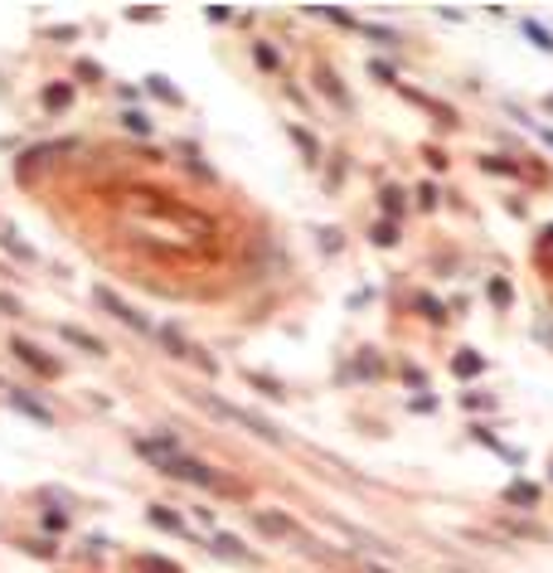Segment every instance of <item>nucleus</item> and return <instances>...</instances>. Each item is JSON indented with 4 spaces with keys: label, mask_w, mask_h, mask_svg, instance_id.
<instances>
[{
    "label": "nucleus",
    "mask_w": 553,
    "mask_h": 573,
    "mask_svg": "<svg viewBox=\"0 0 553 573\" xmlns=\"http://www.w3.org/2000/svg\"><path fill=\"white\" fill-rule=\"evenodd\" d=\"M0 311H10V316H15V311H20V301H15V297H0Z\"/></svg>",
    "instance_id": "nucleus-18"
},
{
    "label": "nucleus",
    "mask_w": 553,
    "mask_h": 573,
    "mask_svg": "<svg viewBox=\"0 0 553 573\" xmlns=\"http://www.w3.org/2000/svg\"><path fill=\"white\" fill-rule=\"evenodd\" d=\"M68 97H73L68 88H44V103L49 107H68Z\"/></svg>",
    "instance_id": "nucleus-11"
},
{
    "label": "nucleus",
    "mask_w": 553,
    "mask_h": 573,
    "mask_svg": "<svg viewBox=\"0 0 553 573\" xmlns=\"http://www.w3.org/2000/svg\"><path fill=\"white\" fill-rule=\"evenodd\" d=\"M10 404H15L20 413H30V418H40V423H49V408H40L34 399H24V394H10Z\"/></svg>",
    "instance_id": "nucleus-8"
},
{
    "label": "nucleus",
    "mask_w": 553,
    "mask_h": 573,
    "mask_svg": "<svg viewBox=\"0 0 553 573\" xmlns=\"http://www.w3.org/2000/svg\"><path fill=\"white\" fill-rule=\"evenodd\" d=\"M121 121H127V127H131V131H151V121H146L141 113H127V117H121Z\"/></svg>",
    "instance_id": "nucleus-15"
},
{
    "label": "nucleus",
    "mask_w": 553,
    "mask_h": 573,
    "mask_svg": "<svg viewBox=\"0 0 553 573\" xmlns=\"http://www.w3.org/2000/svg\"><path fill=\"white\" fill-rule=\"evenodd\" d=\"M451 370H457V374H481V370H486V360H481V356H471V350H461V356L451 360Z\"/></svg>",
    "instance_id": "nucleus-7"
},
{
    "label": "nucleus",
    "mask_w": 553,
    "mask_h": 573,
    "mask_svg": "<svg viewBox=\"0 0 553 573\" xmlns=\"http://www.w3.org/2000/svg\"><path fill=\"white\" fill-rule=\"evenodd\" d=\"M544 141H549V146H553V131H549V127H544Z\"/></svg>",
    "instance_id": "nucleus-19"
},
{
    "label": "nucleus",
    "mask_w": 553,
    "mask_h": 573,
    "mask_svg": "<svg viewBox=\"0 0 553 573\" xmlns=\"http://www.w3.org/2000/svg\"><path fill=\"white\" fill-rule=\"evenodd\" d=\"M214 550H219V554H228V559H248V550H238V540H228V534H219Z\"/></svg>",
    "instance_id": "nucleus-10"
},
{
    "label": "nucleus",
    "mask_w": 553,
    "mask_h": 573,
    "mask_svg": "<svg viewBox=\"0 0 553 573\" xmlns=\"http://www.w3.org/2000/svg\"><path fill=\"white\" fill-rule=\"evenodd\" d=\"M417 307H423V316H427V321H442V307H437L433 297H417Z\"/></svg>",
    "instance_id": "nucleus-14"
},
{
    "label": "nucleus",
    "mask_w": 553,
    "mask_h": 573,
    "mask_svg": "<svg viewBox=\"0 0 553 573\" xmlns=\"http://www.w3.org/2000/svg\"><path fill=\"white\" fill-rule=\"evenodd\" d=\"M524 40L539 44V49H544V54H553V34H549L539 20H524Z\"/></svg>",
    "instance_id": "nucleus-5"
},
{
    "label": "nucleus",
    "mask_w": 553,
    "mask_h": 573,
    "mask_svg": "<svg viewBox=\"0 0 553 573\" xmlns=\"http://www.w3.org/2000/svg\"><path fill=\"white\" fill-rule=\"evenodd\" d=\"M10 350H15V356H20L24 364H30V370H40V374H54V360H44L40 350L30 346V340H15V346H10Z\"/></svg>",
    "instance_id": "nucleus-3"
},
{
    "label": "nucleus",
    "mask_w": 553,
    "mask_h": 573,
    "mask_svg": "<svg viewBox=\"0 0 553 573\" xmlns=\"http://www.w3.org/2000/svg\"><path fill=\"white\" fill-rule=\"evenodd\" d=\"M161 471H170V477H180V481H194V486H214V471L204 467V461H194V457H166L161 461Z\"/></svg>",
    "instance_id": "nucleus-2"
},
{
    "label": "nucleus",
    "mask_w": 553,
    "mask_h": 573,
    "mask_svg": "<svg viewBox=\"0 0 553 573\" xmlns=\"http://www.w3.org/2000/svg\"><path fill=\"white\" fill-rule=\"evenodd\" d=\"M374 243H384V248H389V243H398V229H393V224H379V229H374Z\"/></svg>",
    "instance_id": "nucleus-12"
},
{
    "label": "nucleus",
    "mask_w": 553,
    "mask_h": 573,
    "mask_svg": "<svg viewBox=\"0 0 553 573\" xmlns=\"http://www.w3.org/2000/svg\"><path fill=\"white\" fill-rule=\"evenodd\" d=\"M549 238H553V229H549Z\"/></svg>",
    "instance_id": "nucleus-20"
},
{
    "label": "nucleus",
    "mask_w": 553,
    "mask_h": 573,
    "mask_svg": "<svg viewBox=\"0 0 553 573\" xmlns=\"http://www.w3.org/2000/svg\"><path fill=\"white\" fill-rule=\"evenodd\" d=\"M384 210H389V214H398V210H403V200H398V190H384Z\"/></svg>",
    "instance_id": "nucleus-16"
},
{
    "label": "nucleus",
    "mask_w": 553,
    "mask_h": 573,
    "mask_svg": "<svg viewBox=\"0 0 553 573\" xmlns=\"http://www.w3.org/2000/svg\"><path fill=\"white\" fill-rule=\"evenodd\" d=\"M64 340H73V346H78V350H88V356H103V340H97V336H83V331H73V326H64Z\"/></svg>",
    "instance_id": "nucleus-6"
},
{
    "label": "nucleus",
    "mask_w": 553,
    "mask_h": 573,
    "mask_svg": "<svg viewBox=\"0 0 553 573\" xmlns=\"http://www.w3.org/2000/svg\"><path fill=\"white\" fill-rule=\"evenodd\" d=\"M490 297H496V301H510V283H490Z\"/></svg>",
    "instance_id": "nucleus-17"
},
{
    "label": "nucleus",
    "mask_w": 553,
    "mask_h": 573,
    "mask_svg": "<svg viewBox=\"0 0 553 573\" xmlns=\"http://www.w3.org/2000/svg\"><path fill=\"white\" fill-rule=\"evenodd\" d=\"M0 243H6V248H10V253H15V258H24V263H34V248H30V243H24V238H15V234H6V238H0Z\"/></svg>",
    "instance_id": "nucleus-9"
},
{
    "label": "nucleus",
    "mask_w": 553,
    "mask_h": 573,
    "mask_svg": "<svg viewBox=\"0 0 553 573\" xmlns=\"http://www.w3.org/2000/svg\"><path fill=\"white\" fill-rule=\"evenodd\" d=\"M506 501L510 506H539V486L534 481H514L510 491H506Z\"/></svg>",
    "instance_id": "nucleus-4"
},
{
    "label": "nucleus",
    "mask_w": 553,
    "mask_h": 573,
    "mask_svg": "<svg viewBox=\"0 0 553 573\" xmlns=\"http://www.w3.org/2000/svg\"><path fill=\"white\" fill-rule=\"evenodd\" d=\"M141 573H180L176 564H161V559H141Z\"/></svg>",
    "instance_id": "nucleus-13"
},
{
    "label": "nucleus",
    "mask_w": 553,
    "mask_h": 573,
    "mask_svg": "<svg viewBox=\"0 0 553 573\" xmlns=\"http://www.w3.org/2000/svg\"><path fill=\"white\" fill-rule=\"evenodd\" d=\"M93 301H97V307H107V311H113V316H117V321L137 326V331H151V321H146V316H141L137 307H127V301H121V297H117V291H113V287H93Z\"/></svg>",
    "instance_id": "nucleus-1"
}]
</instances>
